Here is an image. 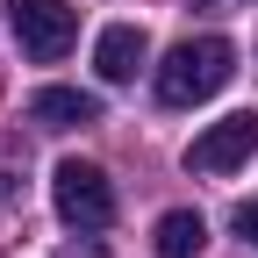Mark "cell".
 <instances>
[{
  "mask_svg": "<svg viewBox=\"0 0 258 258\" xmlns=\"http://www.w3.org/2000/svg\"><path fill=\"white\" fill-rule=\"evenodd\" d=\"M201 244H208V222L194 215V208L158 215V258H201Z\"/></svg>",
  "mask_w": 258,
  "mask_h": 258,
  "instance_id": "obj_7",
  "label": "cell"
},
{
  "mask_svg": "<svg viewBox=\"0 0 258 258\" xmlns=\"http://www.w3.org/2000/svg\"><path fill=\"white\" fill-rule=\"evenodd\" d=\"M230 230H237L244 244H258V201H237V208H230Z\"/></svg>",
  "mask_w": 258,
  "mask_h": 258,
  "instance_id": "obj_8",
  "label": "cell"
},
{
  "mask_svg": "<svg viewBox=\"0 0 258 258\" xmlns=\"http://www.w3.org/2000/svg\"><path fill=\"white\" fill-rule=\"evenodd\" d=\"M29 122L36 129H86V122H101V101L79 93V86H43L29 101Z\"/></svg>",
  "mask_w": 258,
  "mask_h": 258,
  "instance_id": "obj_6",
  "label": "cell"
},
{
  "mask_svg": "<svg viewBox=\"0 0 258 258\" xmlns=\"http://www.w3.org/2000/svg\"><path fill=\"white\" fill-rule=\"evenodd\" d=\"M50 201H57V222L79 230V237H93V230L115 222V186H108L101 165H86V158H64L50 172Z\"/></svg>",
  "mask_w": 258,
  "mask_h": 258,
  "instance_id": "obj_2",
  "label": "cell"
},
{
  "mask_svg": "<svg viewBox=\"0 0 258 258\" xmlns=\"http://www.w3.org/2000/svg\"><path fill=\"white\" fill-rule=\"evenodd\" d=\"M237 72V50L222 36H186L179 50H165V64H158V101L165 108H201L215 101L222 86H230Z\"/></svg>",
  "mask_w": 258,
  "mask_h": 258,
  "instance_id": "obj_1",
  "label": "cell"
},
{
  "mask_svg": "<svg viewBox=\"0 0 258 258\" xmlns=\"http://www.w3.org/2000/svg\"><path fill=\"white\" fill-rule=\"evenodd\" d=\"M251 151H258V115L244 108V115H222V122H208L201 137L186 144V172H237Z\"/></svg>",
  "mask_w": 258,
  "mask_h": 258,
  "instance_id": "obj_4",
  "label": "cell"
},
{
  "mask_svg": "<svg viewBox=\"0 0 258 258\" xmlns=\"http://www.w3.org/2000/svg\"><path fill=\"white\" fill-rule=\"evenodd\" d=\"M8 22H15V43L36 64H57L79 43V15L64 8V0H8Z\"/></svg>",
  "mask_w": 258,
  "mask_h": 258,
  "instance_id": "obj_3",
  "label": "cell"
},
{
  "mask_svg": "<svg viewBox=\"0 0 258 258\" xmlns=\"http://www.w3.org/2000/svg\"><path fill=\"white\" fill-rule=\"evenodd\" d=\"M144 57H151V36L137 22H108L101 29V43H93V64H101V79L122 86V79H137L144 72Z\"/></svg>",
  "mask_w": 258,
  "mask_h": 258,
  "instance_id": "obj_5",
  "label": "cell"
}]
</instances>
